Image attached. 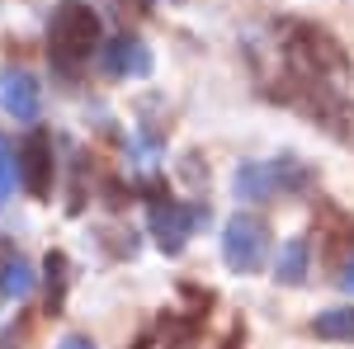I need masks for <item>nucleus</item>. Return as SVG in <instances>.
Segmentation results:
<instances>
[{
    "mask_svg": "<svg viewBox=\"0 0 354 349\" xmlns=\"http://www.w3.org/2000/svg\"><path fill=\"white\" fill-rule=\"evenodd\" d=\"M33 293V274H28V265H24V255L15 250L10 260H5V269H0V297H28Z\"/></svg>",
    "mask_w": 354,
    "mask_h": 349,
    "instance_id": "12",
    "label": "nucleus"
},
{
    "mask_svg": "<svg viewBox=\"0 0 354 349\" xmlns=\"http://www.w3.org/2000/svg\"><path fill=\"white\" fill-rule=\"evenodd\" d=\"M15 161H19V180H24V189L33 198H48V194H53L57 161H53V137L48 133H28Z\"/></svg>",
    "mask_w": 354,
    "mask_h": 349,
    "instance_id": "6",
    "label": "nucleus"
},
{
    "mask_svg": "<svg viewBox=\"0 0 354 349\" xmlns=\"http://www.w3.org/2000/svg\"><path fill=\"white\" fill-rule=\"evenodd\" d=\"M312 185V170L298 156H279V161H245L232 175V189L245 203H270V198H293Z\"/></svg>",
    "mask_w": 354,
    "mask_h": 349,
    "instance_id": "2",
    "label": "nucleus"
},
{
    "mask_svg": "<svg viewBox=\"0 0 354 349\" xmlns=\"http://www.w3.org/2000/svg\"><path fill=\"white\" fill-rule=\"evenodd\" d=\"M0 100H5V109H10L19 123H38V113H43V85L33 81L28 71H5Z\"/></svg>",
    "mask_w": 354,
    "mask_h": 349,
    "instance_id": "8",
    "label": "nucleus"
},
{
    "mask_svg": "<svg viewBox=\"0 0 354 349\" xmlns=\"http://www.w3.org/2000/svg\"><path fill=\"white\" fill-rule=\"evenodd\" d=\"M100 62H104L109 76H147V71H151V53H147L137 38H128V33L113 38L109 48L100 53Z\"/></svg>",
    "mask_w": 354,
    "mask_h": 349,
    "instance_id": "10",
    "label": "nucleus"
},
{
    "mask_svg": "<svg viewBox=\"0 0 354 349\" xmlns=\"http://www.w3.org/2000/svg\"><path fill=\"white\" fill-rule=\"evenodd\" d=\"M57 349H95V340H90V335H66Z\"/></svg>",
    "mask_w": 354,
    "mask_h": 349,
    "instance_id": "16",
    "label": "nucleus"
},
{
    "mask_svg": "<svg viewBox=\"0 0 354 349\" xmlns=\"http://www.w3.org/2000/svg\"><path fill=\"white\" fill-rule=\"evenodd\" d=\"M317 236L326 241V269H345L354 260V217L335 203H317Z\"/></svg>",
    "mask_w": 354,
    "mask_h": 349,
    "instance_id": "7",
    "label": "nucleus"
},
{
    "mask_svg": "<svg viewBox=\"0 0 354 349\" xmlns=\"http://www.w3.org/2000/svg\"><path fill=\"white\" fill-rule=\"evenodd\" d=\"M15 180H19V161H15V151L0 142V203L15 194Z\"/></svg>",
    "mask_w": 354,
    "mask_h": 349,
    "instance_id": "15",
    "label": "nucleus"
},
{
    "mask_svg": "<svg viewBox=\"0 0 354 349\" xmlns=\"http://www.w3.org/2000/svg\"><path fill=\"white\" fill-rule=\"evenodd\" d=\"M222 349H236V335H232V340H227V345H222Z\"/></svg>",
    "mask_w": 354,
    "mask_h": 349,
    "instance_id": "18",
    "label": "nucleus"
},
{
    "mask_svg": "<svg viewBox=\"0 0 354 349\" xmlns=\"http://www.w3.org/2000/svg\"><path fill=\"white\" fill-rule=\"evenodd\" d=\"M198 217H208V208H189V203H175V198L156 203L151 208V236H156V245H161L165 255H180L189 245Z\"/></svg>",
    "mask_w": 354,
    "mask_h": 349,
    "instance_id": "5",
    "label": "nucleus"
},
{
    "mask_svg": "<svg viewBox=\"0 0 354 349\" xmlns=\"http://www.w3.org/2000/svg\"><path fill=\"white\" fill-rule=\"evenodd\" d=\"M43 269H48V312H62V297H66V283H71V265H66V255L62 250H53L48 260H43Z\"/></svg>",
    "mask_w": 354,
    "mask_h": 349,
    "instance_id": "13",
    "label": "nucleus"
},
{
    "mask_svg": "<svg viewBox=\"0 0 354 349\" xmlns=\"http://www.w3.org/2000/svg\"><path fill=\"white\" fill-rule=\"evenodd\" d=\"M307 274H312V241L307 236H288V241L279 245V255H274V283L302 288Z\"/></svg>",
    "mask_w": 354,
    "mask_h": 349,
    "instance_id": "9",
    "label": "nucleus"
},
{
    "mask_svg": "<svg viewBox=\"0 0 354 349\" xmlns=\"http://www.w3.org/2000/svg\"><path fill=\"white\" fill-rule=\"evenodd\" d=\"M312 335L317 340H330V345H354V302H340V307L317 312Z\"/></svg>",
    "mask_w": 354,
    "mask_h": 349,
    "instance_id": "11",
    "label": "nucleus"
},
{
    "mask_svg": "<svg viewBox=\"0 0 354 349\" xmlns=\"http://www.w3.org/2000/svg\"><path fill=\"white\" fill-rule=\"evenodd\" d=\"M270 260V222L260 213H236L222 227V265L232 274H260Z\"/></svg>",
    "mask_w": 354,
    "mask_h": 349,
    "instance_id": "4",
    "label": "nucleus"
},
{
    "mask_svg": "<svg viewBox=\"0 0 354 349\" xmlns=\"http://www.w3.org/2000/svg\"><path fill=\"white\" fill-rule=\"evenodd\" d=\"M283 62H288V76L307 85H335L350 76V53L317 24L283 28Z\"/></svg>",
    "mask_w": 354,
    "mask_h": 349,
    "instance_id": "1",
    "label": "nucleus"
},
{
    "mask_svg": "<svg viewBox=\"0 0 354 349\" xmlns=\"http://www.w3.org/2000/svg\"><path fill=\"white\" fill-rule=\"evenodd\" d=\"M322 128H326L335 142L354 147V104H350V100H335V104H330V113L322 118Z\"/></svg>",
    "mask_w": 354,
    "mask_h": 349,
    "instance_id": "14",
    "label": "nucleus"
},
{
    "mask_svg": "<svg viewBox=\"0 0 354 349\" xmlns=\"http://www.w3.org/2000/svg\"><path fill=\"white\" fill-rule=\"evenodd\" d=\"M340 288H345V293L354 297V260H350V265H345V269H340Z\"/></svg>",
    "mask_w": 354,
    "mask_h": 349,
    "instance_id": "17",
    "label": "nucleus"
},
{
    "mask_svg": "<svg viewBox=\"0 0 354 349\" xmlns=\"http://www.w3.org/2000/svg\"><path fill=\"white\" fill-rule=\"evenodd\" d=\"M95 48H100V15L85 0H62L48 24V53L62 66H76V62H90Z\"/></svg>",
    "mask_w": 354,
    "mask_h": 349,
    "instance_id": "3",
    "label": "nucleus"
}]
</instances>
